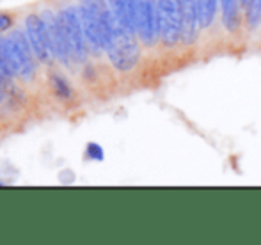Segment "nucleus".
Masks as SVG:
<instances>
[{"instance_id": "obj_5", "label": "nucleus", "mask_w": 261, "mask_h": 245, "mask_svg": "<svg viewBox=\"0 0 261 245\" xmlns=\"http://www.w3.org/2000/svg\"><path fill=\"white\" fill-rule=\"evenodd\" d=\"M181 0H158V36L172 46L181 38Z\"/></svg>"}, {"instance_id": "obj_9", "label": "nucleus", "mask_w": 261, "mask_h": 245, "mask_svg": "<svg viewBox=\"0 0 261 245\" xmlns=\"http://www.w3.org/2000/svg\"><path fill=\"white\" fill-rule=\"evenodd\" d=\"M181 39L183 43H192L197 36L199 13H197V0H181Z\"/></svg>"}, {"instance_id": "obj_10", "label": "nucleus", "mask_w": 261, "mask_h": 245, "mask_svg": "<svg viewBox=\"0 0 261 245\" xmlns=\"http://www.w3.org/2000/svg\"><path fill=\"white\" fill-rule=\"evenodd\" d=\"M110 11L114 14V20L124 29L132 32H137L135 29V16H137V0H109Z\"/></svg>"}, {"instance_id": "obj_7", "label": "nucleus", "mask_w": 261, "mask_h": 245, "mask_svg": "<svg viewBox=\"0 0 261 245\" xmlns=\"http://www.w3.org/2000/svg\"><path fill=\"white\" fill-rule=\"evenodd\" d=\"M25 34H27V39L31 43L32 50L38 56L39 61L48 62L54 57L52 46H50V39H48V32H46V25L43 16H38V14H31L25 21Z\"/></svg>"}, {"instance_id": "obj_16", "label": "nucleus", "mask_w": 261, "mask_h": 245, "mask_svg": "<svg viewBox=\"0 0 261 245\" xmlns=\"http://www.w3.org/2000/svg\"><path fill=\"white\" fill-rule=\"evenodd\" d=\"M13 23V18L9 14H0V31H7Z\"/></svg>"}, {"instance_id": "obj_13", "label": "nucleus", "mask_w": 261, "mask_h": 245, "mask_svg": "<svg viewBox=\"0 0 261 245\" xmlns=\"http://www.w3.org/2000/svg\"><path fill=\"white\" fill-rule=\"evenodd\" d=\"M52 87H54V93L57 94L59 98H62V100H68V98L71 96V86H69L68 80L62 78L61 75L52 76Z\"/></svg>"}, {"instance_id": "obj_4", "label": "nucleus", "mask_w": 261, "mask_h": 245, "mask_svg": "<svg viewBox=\"0 0 261 245\" xmlns=\"http://www.w3.org/2000/svg\"><path fill=\"white\" fill-rule=\"evenodd\" d=\"M57 16H59V21H61L62 31H64L71 57L76 62H82L86 59L87 48H86V32H84V27H82L80 13L75 7L68 6V7H62Z\"/></svg>"}, {"instance_id": "obj_15", "label": "nucleus", "mask_w": 261, "mask_h": 245, "mask_svg": "<svg viewBox=\"0 0 261 245\" xmlns=\"http://www.w3.org/2000/svg\"><path fill=\"white\" fill-rule=\"evenodd\" d=\"M87 158L91 160H98V162H101L103 160V149H101L100 144H96V142H91V144H87Z\"/></svg>"}, {"instance_id": "obj_11", "label": "nucleus", "mask_w": 261, "mask_h": 245, "mask_svg": "<svg viewBox=\"0 0 261 245\" xmlns=\"http://www.w3.org/2000/svg\"><path fill=\"white\" fill-rule=\"evenodd\" d=\"M240 2L242 0H220V4H222V21L229 32H234L240 25V16H238Z\"/></svg>"}, {"instance_id": "obj_14", "label": "nucleus", "mask_w": 261, "mask_h": 245, "mask_svg": "<svg viewBox=\"0 0 261 245\" xmlns=\"http://www.w3.org/2000/svg\"><path fill=\"white\" fill-rule=\"evenodd\" d=\"M0 76H6V78H11V76H14L13 69H11L9 62L6 59V53H4V45L2 41H0Z\"/></svg>"}, {"instance_id": "obj_2", "label": "nucleus", "mask_w": 261, "mask_h": 245, "mask_svg": "<svg viewBox=\"0 0 261 245\" xmlns=\"http://www.w3.org/2000/svg\"><path fill=\"white\" fill-rule=\"evenodd\" d=\"M134 34L135 32L124 29L123 25H119L114 20L112 36H110V41L105 50L114 68H117L119 71L134 69L139 62V57H141V48H139V43Z\"/></svg>"}, {"instance_id": "obj_8", "label": "nucleus", "mask_w": 261, "mask_h": 245, "mask_svg": "<svg viewBox=\"0 0 261 245\" xmlns=\"http://www.w3.org/2000/svg\"><path fill=\"white\" fill-rule=\"evenodd\" d=\"M43 20H45L46 25V32H48V39H50V46H52L54 57H57L61 62H68V59L71 57V52H69L68 41H66L64 31L61 27V21H59V16H55L50 11H45L43 13Z\"/></svg>"}, {"instance_id": "obj_1", "label": "nucleus", "mask_w": 261, "mask_h": 245, "mask_svg": "<svg viewBox=\"0 0 261 245\" xmlns=\"http://www.w3.org/2000/svg\"><path fill=\"white\" fill-rule=\"evenodd\" d=\"M80 20L86 39L96 52L105 50L114 29V14L103 0H80Z\"/></svg>"}, {"instance_id": "obj_12", "label": "nucleus", "mask_w": 261, "mask_h": 245, "mask_svg": "<svg viewBox=\"0 0 261 245\" xmlns=\"http://www.w3.org/2000/svg\"><path fill=\"white\" fill-rule=\"evenodd\" d=\"M197 13H199V25L203 29L210 27L215 20L217 0H197Z\"/></svg>"}, {"instance_id": "obj_6", "label": "nucleus", "mask_w": 261, "mask_h": 245, "mask_svg": "<svg viewBox=\"0 0 261 245\" xmlns=\"http://www.w3.org/2000/svg\"><path fill=\"white\" fill-rule=\"evenodd\" d=\"M135 29L146 45H153L158 36V2L156 0H137Z\"/></svg>"}, {"instance_id": "obj_3", "label": "nucleus", "mask_w": 261, "mask_h": 245, "mask_svg": "<svg viewBox=\"0 0 261 245\" xmlns=\"http://www.w3.org/2000/svg\"><path fill=\"white\" fill-rule=\"evenodd\" d=\"M2 45L6 59L13 69L14 76L18 75L21 78H32L36 66L32 61V46L29 39H25V36L20 31H14L9 38L4 39Z\"/></svg>"}, {"instance_id": "obj_17", "label": "nucleus", "mask_w": 261, "mask_h": 245, "mask_svg": "<svg viewBox=\"0 0 261 245\" xmlns=\"http://www.w3.org/2000/svg\"><path fill=\"white\" fill-rule=\"evenodd\" d=\"M0 101H2V91H0Z\"/></svg>"}]
</instances>
